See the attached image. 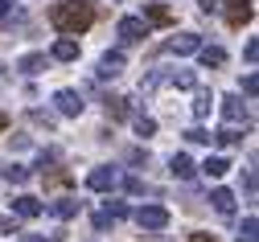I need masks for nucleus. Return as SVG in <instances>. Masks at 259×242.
<instances>
[{
  "mask_svg": "<svg viewBox=\"0 0 259 242\" xmlns=\"http://www.w3.org/2000/svg\"><path fill=\"white\" fill-rule=\"evenodd\" d=\"M185 140H189V144H206V140H210V135H206L202 127H189V131H185Z\"/></svg>",
  "mask_w": 259,
  "mask_h": 242,
  "instance_id": "a878e982",
  "label": "nucleus"
},
{
  "mask_svg": "<svg viewBox=\"0 0 259 242\" xmlns=\"http://www.w3.org/2000/svg\"><path fill=\"white\" fill-rule=\"evenodd\" d=\"M218 5H222V0H202V9H206V13H218Z\"/></svg>",
  "mask_w": 259,
  "mask_h": 242,
  "instance_id": "473e14b6",
  "label": "nucleus"
},
{
  "mask_svg": "<svg viewBox=\"0 0 259 242\" xmlns=\"http://www.w3.org/2000/svg\"><path fill=\"white\" fill-rule=\"evenodd\" d=\"M50 25L62 33V37H78V33H87L95 25V9L87 5V0H58V5L50 9Z\"/></svg>",
  "mask_w": 259,
  "mask_h": 242,
  "instance_id": "f257e3e1",
  "label": "nucleus"
},
{
  "mask_svg": "<svg viewBox=\"0 0 259 242\" xmlns=\"http://www.w3.org/2000/svg\"><path fill=\"white\" fill-rule=\"evenodd\" d=\"M136 222H140V230H165L169 226V210L165 205H140Z\"/></svg>",
  "mask_w": 259,
  "mask_h": 242,
  "instance_id": "7ed1b4c3",
  "label": "nucleus"
},
{
  "mask_svg": "<svg viewBox=\"0 0 259 242\" xmlns=\"http://www.w3.org/2000/svg\"><path fill=\"white\" fill-rule=\"evenodd\" d=\"M99 218H103V222H119V218H127V205H123V201H107V210H103Z\"/></svg>",
  "mask_w": 259,
  "mask_h": 242,
  "instance_id": "aec40b11",
  "label": "nucleus"
},
{
  "mask_svg": "<svg viewBox=\"0 0 259 242\" xmlns=\"http://www.w3.org/2000/svg\"><path fill=\"white\" fill-rule=\"evenodd\" d=\"M222 111H226V119H231V123H239V119H247V107H243V103L231 94V99H222Z\"/></svg>",
  "mask_w": 259,
  "mask_h": 242,
  "instance_id": "f3484780",
  "label": "nucleus"
},
{
  "mask_svg": "<svg viewBox=\"0 0 259 242\" xmlns=\"http://www.w3.org/2000/svg\"><path fill=\"white\" fill-rule=\"evenodd\" d=\"M123 185H127V193H144V181H136V177H127Z\"/></svg>",
  "mask_w": 259,
  "mask_h": 242,
  "instance_id": "7c9ffc66",
  "label": "nucleus"
},
{
  "mask_svg": "<svg viewBox=\"0 0 259 242\" xmlns=\"http://www.w3.org/2000/svg\"><path fill=\"white\" fill-rule=\"evenodd\" d=\"M0 234H17V218H13V214L0 218Z\"/></svg>",
  "mask_w": 259,
  "mask_h": 242,
  "instance_id": "cd10ccee",
  "label": "nucleus"
},
{
  "mask_svg": "<svg viewBox=\"0 0 259 242\" xmlns=\"http://www.w3.org/2000/svg\"><path fill=\"white\" fill-rule=\"evenodd\" d=\"M54 103H58V111H62V115H78V111H82V99H78L74 90H58Z\"/></svg>",
  "mask_w": 259,
  "mask_h": 242,
  "instance_id": "1a4fd4ad",
  "label": "nucleus"
},
{
  "mask_svg": "<svg viewBox=\"0 0 259 242\" xmlns=\"http://www.w3.org/2000/svg\"><path fill=\"white\" fill-rule=\"evenodd\" d=\"M226 168H231V164H226V156H210V160L202 164V172H206V177H222Z\"/></svg>",
  "mask_w": 259,
  "mask_h": 242,
  "instance_id": "6ab92c4d",
  "label": "nucleus"
},
{
  "mask_svg": "<svg viewBox=\"0 0 259 242\" xmlns=\"http://www.w3.org/2000/svg\"><path fill=\"white\" fill-rule=\"evenodd\" d=\"M243 54H247V62H255V58H259V41H247V50H243Z\"/></svg>",
  "mask_w": 259,
  "mask_h": 242,
  "instance_id": "2f4dec72",
  "label": "nucleus"
},
{
  "mask_svg": "<svg viewBox=\"0 0 259 242\" xmlns=\"http://www.w3.org/2000/svg\"><path fill=\"white\" fill-rule=\"evenodd\" d=\"M226 21H231L235 29L251 21V0H226Z\"/></svg>",
  "mask_w": 259,
  "mask_h": 242,
  "instance_id": "0eeeda50",
  "label": "nucleus"
},
{
  "mask_svg": "<svg viewBox=\"0 0 259 242\" xmlns=\"http://www.w3.org/2000/svg\"><path fill=\"white\" fill-rule=\"evenodd\" d=\"M46 210H50L54 218L66 222V218H74V214L82 210V201H74V197H58V201H46Z\"/></svg>",
  "mask_w": 259,
  "mask_h": 242,
  "instance_id": "423d86ee",
  "label": "nucleus"
},
{
  "mask_svg": "<svg viewBox=\"0 0 259 242\" xmlns=\"http://www.w3.org/2000/svg\"><path fill=\"white\" fill-rule=\"evenodd\" d=\"M5 13H9V0H0V17H5Z\"/></svg>",
  "mask_w": 259,
  "mask_h": 242,
  "instance_id": "c9c22d12",
  "label": "nucleus"
},
{
  "mask_svg": "<svg viewBox=\"0 0 259 242\" xmlns=\"http://www.w3.org/2000/svg\"><path fill=\"white\" fill-rule=\"evenodd\" d=\"M169 172H173L177 181H189V177H193V160H189L185 152H177V156L169 160Z\"/></svg>",
  "mask_w": 259,
  "mask_h": 242,
  "instance_id": "f8f14e48",
  "label": "nucleus"
},
{
  "mask_svg": "<svg viewBox=\"0 0 259 242\" xmlns=\"http://www.w3.org/2000/svg\"><path fill=\"white\" fill-rule=\"evenodd\" d=\"M107 119H127V99H107Z\"/></svg>",
  "mask_w": 259,
  "mask_h": 242,
  "instance_id": "412c9836",
  "label": "nucleus"
},
{
  "mask_svg": "<svg viewBox=\"0 0 259 242\" xmlns=\"http://www.w3.org/2000/svg\"><path fill=\"white\" fill-rule=\"evenodd\" d=\"M198 58H202V66L210 70V66H222V62H226V50H222V45H202Z\"/></svg>",
  "mask_w": 259,
  "mask_h": 242,
  "instance_id": "2eb2a0df",
  "label": "nucleus"
},
{
  "mask_svg": "<svg viewBox=\"0 0 259 242\" xmlns=\"http://www.w3.org/2000/svg\"><path fill=\"white\" fill-rule=\"evenodd\" d=\"M156 131V119H148V115H136V135H152Z\"/></svg>",
  "mask_w": 259,
  "mask_h": 242,
  "instance_id": "b1692460",
  "label": "nucleus"
},
{
  "mask_svg": "<svg viewBox=\"0 0 259 242\" xmlns=\"http://www.w3.org/2000/svg\"><path fill=\"white\" fill-rule=\"evenodd\" d=\"M210 205H214L218 214H231V210H235V193H231V189H214V193H210Z\"/></svg>",
  "mask_w": 259,
  "mask_h": 242,
  "instance_id": "4468645a",
  "label": "nucleus"
},
{
  "mask_svg": "<svg viewBox=\"0 0 259 242\" xmlns=\"http://www.w3.org/2000/svg\"><path fill=\"white\" fill-rule=\"evenodd\" d=\"M255 230H259V222H255V218H247V222L239 226V242H255Z\"/></svg>",
  "mask_w": 259,
  "mask_h": 242,
  "instance_id": "5701e85b",
  "label": "nucleus"
},
{
  "mask_svg": "<svg viewBox=\"0 0 259 242\" xmlns=\"http://www.w3.org/2000/svg\"><path fill=\"white\" fill-rule=\"evenodd\" d=\"M17 70H21V74H41V70H46V54H25V58L17 62Z\"/></svg>",
  "mask_w": 259,
  "mask_h": 242,
  "instance_id": "ddd939ff",
  "label": "nucleus"
},
{
  "mask_svg": "<svg viewBox=\"0 0 259 242\" xmlns=\"http://www.w3.org/2000/svg\"><path fill=\"white\" fill-rule=\"evenodd\" d=\"M210 107H214V94H210V90H198V99H193V111H198V115H206Z\"/></svg>",
  "mask_w": 259,
  "mask_h": 242,
  "instance_id": "4be33fe9",
  "label": "nucleus"
},
{
  "mask_svg": "<svg viewBox=\"0 0 259 242\" xmlns=\"http://www.w3.org/2000/svg\"><path fill=\"white\" fill-rule=\"evenodd\" d=\"M50 54H54L58 62H74V58H78V41H74V37H58Z\"/></svg>",
  "mask_w": 259,
  "mask_h": 242,
  "instance_id": "9b49d317",
  "label": "nucleus"
},
{
  "mask_svg": "<svg viewBox=\"0 0 259 242\" xmlns=\"http://www.w3.org/2000/svg\"><path fill=\"white\" fill-rule=\"evenodd\" d=\"M119 37H123V41H144V37H148V25H144L140 17H123V21H119Z\"/></svg>",
  "mask_w": 259,
  "mask_h": 242,
  "instance_id": "20e7f679",
  "label": "nucleus"
},
{
  "mask_svg": "<svg viewBox=\"0 0 259 242\" xmlns=\"http://www.w3.org/2000/svg\"><path fill=\"white\" fill-rule=\"evenodd\" d=\"M46 181H50V185H70V177H66V172H50Z\"/></svg>",
  "mask_w": 259,
  "mask_h": 242,
  "instance_id": "c756f323",
  "label": "nucleus"
},
{
  "mask_svg": "<svg viewBox=\"0 0 259 242\" xmlns=\"http://www.w3.org/2000/svg\"><path fill=\"white\" fill-rule=\"evenodd\" d=\"M5 181H9V185H25V181H29V168H25V164H9V168H5Z\"/></svg>",
  "mask_w": 259,
  "mask_h": 242,
  "instance_id": "a211bd4d",
  "label": "nucleus"
},
{
  "mask_svg": "<svg viewBox=\"0 0 259 242\" xmlns=\"http://www.w3.org/2000/svg\"><path fill=\"white\" fill-rule=\"evenodd\" d=\"M115 185H119V168H111V164L87 172V189H95V193H111Z\"/></svg>",
  "mask_w": 259,
  "mask_h": 242,
  "instance_id": "f03ea898",
  "label": "nucleus"
},
{
  "mask_svg": "<svg viewBox=\"0 0 259 242\" xmlns=\"http://www.w3.org/2000/svg\"><path fill=\"white\" fill-rule=\"evenodd\" d=\"M13 214H17V218H37V214H41V201L29 197V193H21V197L13 201Z\"/></svg>",
  "mask_w": 259,
  "mask_h": 242,
  "instance_id": "9d476101",
  "label": "nucleus"
},
{
  "mask_svg": "<svg viewBox=\"0 0 259 242\" xmlns=\"http://www.w3.org/2000/svg\"><path fill=\"white\" fill-rule=\"evenodd\" d=\"M243 90H247V94H255V90H259V78H255V74H247V78H243Z\"/></svg>",
  "mask_w": 259,
  "mask_h": 242,
  "instance_id": "c85d7f7f",
  "label": "nucleus"
},
{
  "mask_svg": "<svg viewBox=\"0 0 259 242\" xmlns=\"http://www.w3.org/2000/svg\"><path fill=\"white\" fill-rule=\"evenodd\" d=\"M144 17H148L152 25H169V21H173V13H169L165 5H144ZM148 21H144V25H148Z\"/></svg>",
  "mask_w": 259,
  "mask_h": 242,
  "instance_id": "dca6fc26",
  "label": "nucleus"
},
{
  "mask_svg": "<svg viewBox=\"0 0 259 242\" xmlns=\"http://www.w3.org/2000/svg\"><path fill=\"white\" fill-rule=\"evenodd\" d=\"M123 70V54L119 50H107L103 58H99V78H115Z\"/></svg>",
  "mask_w": 259,
  "mask_h": 242,
  "instance_id": "6e6552de",
  "label": "nucleus"
},
{
  "mask_svg": "<svg viewBox=\"0 0 259 242\" xmlns=\"http://www.w3.org/2000/svg\"><path fill=\"white\" fill-rule=\"evenodd\" d=\"M198 50H202V37H198V33H181V37H173V41H169V54H177V58L198 54Z\"/></svg>",
  "mask_w": 259,
  "mask_h": 242,
  "instance_id": "39448f33",
  "label": "nucleus"
},
{
  "mask_svg": "<svg viewBox=\"0 0 259 242\" xmlns=\"http://www.w3.org/2000/svg\"><path fill=\"white\" fill-rule=\"evenodd\" d=\"M173 82H177V86H185V90H189V86H193V82H198V78H193V74H189V70H181V74H173Z\"/></svg>",
  "mask_w": 259,
  "mask_h": 242,
  "instance_id": "bb28decb",
  "label": "nucleus"
},
{
  "mask_svg": "<svg viewBox=\"0 0 259 242\" xmlns=\"http://www.w3.org/2000/svg\"><path fill=\"white\" fill-rule=\"evenodd\" d=\"M189 242H218V238H214V234H193Z\"/></svg>",
  "mask_w": 259,
  "mask_h": 242,
  "instance_id": "72a5a7b5",
  "label": "nucleus"
},
{
  "mask_svg": "<svg viewBox=\"0 0 259 242\" xmlns=\"http://www.w3.org/2000/svg\"><path fill=\"white\" fill-rule=\"evenodd\" d=\"M214 140L226 148V144H235V140H239V131H235V127H222V131H214Z\"/></svg>",
  "mask_w": 259,
  "mask_h": 242,
  "instance_id": "393cba45",
  "label": "nucleus"
},
{
  "mask_svg": "<svg viewBox=\"0 0 259 242\" xmlns=\"http://www.w3.org/2000/svg\"><path fill=\"white\" fill-rule=\"evenodd\" d=\"M5 127H9V115H5V111H0V131H5Z\"/></svg>",
  "mask_w": 259,
  "mask_h": 242,
  "instance_id": "f704fd0d",
  "label": "nucleus"
}]
</instances>
